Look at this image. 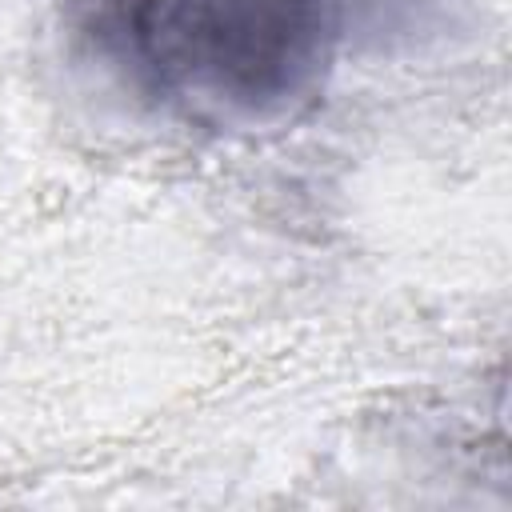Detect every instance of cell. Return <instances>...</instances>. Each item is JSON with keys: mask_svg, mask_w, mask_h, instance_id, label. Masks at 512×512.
<instances>
[{"mask_svg": "<svg viewBox=\"0 0 512 512\" xmlns=\"http://www.w3.org/2000/svg\"><path fill=\"white\" fill-rule=\"evenodd\" d=\"M120 68L160 108L204 128H268L324 88L336 0H108Z\"/></svg>", "mask_w": 512, "mask_h": 512, "instance_id": "1", "label": "cell"}]
</instances>
